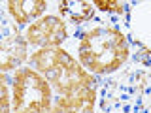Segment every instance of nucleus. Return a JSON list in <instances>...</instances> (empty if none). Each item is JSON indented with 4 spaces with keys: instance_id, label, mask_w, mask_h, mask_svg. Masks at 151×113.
Returning <instances> with one entry per match:
<instances>
[{
    "instance_id": "obj_4",
    "label": "nucleus",
    "mask_w": 151,
    "mask_h": 113,
    "mask_svg": "<svg viewBox=\"0 0 151 113\" xmlns=\"http://www.w3.org/2000/svg\"><path fill=\"white\" fill-rule=\"evenodd\" d=\"M64 40H66V26L63 19L53 15L40 17L27 30V41L30 45H36L38 49L59 47Z\"/></svg>"
},
{
    "instance_id": "obj_7",
    "label": "nucleus",
    "mask_w": 151,
    "mask_h": 113,
    "mask_svg": "<svg viewBox=\"0 0 151 113\" xmlns=\"http://www.w3.org/2000/svg\"><path fill=\"white\" fill-rule=\"evenodd\" d=\"M47 2L45 0H9L8 9L12 13L13 21L19 25L30 23L32 19H40V15L45 11Z\"/></svg>"
},
{
    "instance_id": "obj_3",
    "label": "nucleus",
    "mask_w": 151,
    "mask_h": 113,
    "mask_svg": "<svg viewBox=\"0 0 151 113\" xmlns=\"http://www.w3.org/2000/svg\"><path fill=\"white\" fill-rule=\"evenodd\" d=\"M51 87L36 70L19 68L13 77V113H49Z\"/></svg>"
},
{
    "instance_id": "obj_5",
    "label": "nucleus",
    "mask_w": 151,
    "mask_h": 113,
    "mask_svg": "<svg viewBox=\"0 0 151 113\" xmlns=\"http://www.w3.org/2000/svg\"><path fill=\"white\" fill-rule=\"evenodd\" d=\"M94 109V89L85 87L72 94L59 96L51 106L49 113H93Z\"/></svg>"
},
{
    "instance_id": "obj_9",
    "label": "nucleus",
    "mask_w": 151,
    "mask_h": 113,
    "mask_svg": "<svg viewBox=\"0 0 151 113\" xmlns=\"http://www.w3.org/2000/svg\"><path fill=\"white\" fill-rule=\"evenodd\" d=\"M94 6H96L98 9H102V11H117L119 13L123 9L121 2H110V0H96Z\"/></svg>"
},
{
    "instance_id": "obj_10",
    "label": "nucleus",
    "mask_w": 151,
    "mask_h": 113,
    "mask_svg": "<svg viewBox=\"0 0 151 113\" xmlns=\"http://www.w3.org/2000/svg\"><path fill=\"white\" fill-rule=\"evenodd\" d=\"M2 113H9V98L6 87H2Z\"/></svg>"
},
{
    "instance_id": "obj_6",
    "label": "nucleus",
    "mask_w": 151,
    "mask_h": 113,
    "mask_svg": "<svg viewBox=\"0 0 151 113\" xmlns=\"http://www.w3.org/2000/svg\"><path fill=\"white\" fill-rule=\"evenodd\" d=\"M27 45L28 41L23 40L17 32H13L12 36H6L0 45V68L4 72L15 70L27 59Z\"/></svg>"
},
{
    "instance_id": "obj_8",
    "label": "nucleus",
    "mask_w": 151,
    "mask_h": 113,
    "mask_svg": "<svg viewBox=\"0 0 151 113\" xmlns=\"http://www.w3.org/2000/svg\"><path fill=\"white\" fill-rule=\"evenodd\" d=\"M94 4L91 2H81V0H66V2L59 4L60 15L70 19L72 23H85L93 17Z\"/></svg>"
},
{
    "instance_id": "obj_2",
    "label": "nucleus",
    "mask_w": 151,
    "mask_h": 113,
    "mask_svg": "<svg viewBox=\"0 0 151 113\" xmlns=\"http://www.w3.org/2000/svg\"><path fill=\"white\" fill-rule=\"evenodd\" d=\"M32 66L59 91L60 96L72 94L79 89L93 87L94 77L91 72L81 68L76 59H72L60 47H49V49H38L30 55Z\"/></svg>"
},
{
    "instance_id": "obj_1",
    "label": "nucleus",
    "mask_w": 151,
    "mask_h": 113,
    "mask_svg": "<svg viewBox=\"0 0 151 113\" xmlns=\"http://www.w3.org/2000/svg\"><path fill=\"white\" fill-rule=\"evenodd\" d=\"M78 55L87 72L108 74L121 68L129 56V47L119 30L98 26L83 34Z\"/></svg>"
}]
</instances>
